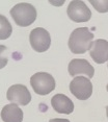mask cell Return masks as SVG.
Returning a JSON list of instances; mask_svg holds the SVG:
<instances>
[{"instance_id":"1","label":"cell","mask_w":108,"mask_h":122,"mask_svg":"<svg viewBox=\"0 0 108 122\" xmlns=\"http://www.w3.org/2000/svg\"><path fill=\"white\" fill-rule=\"evenodd\" d=\"M94 34L87 27H79L73 30L69 38V48L75 54H83L93 45Z\"/></svg>"},{"instance_id":"2","label":"cell","mask_w":108,"mask_h":122,"mask_svg":"<svg viewBox=\"0 0 108 122\" xmlns=\"http://www.w3.org/2000/svg\"><path fill=\"white\" fill-rule=\"evenodd\" d=\"M9 13L15 23L22 27L31 25L37 19V10L32 4L27 2H21L16 4Z\"/></svg>"},{"instance_id":"3","label":"cell","mask_w":108,"mask_h":122,"mask_svg":"<svg viewBox=\"0 0 108 122\" xmlns=\"http://www.w3.org/2000/svg\"><path fill=\"white\" fill-rule=\"evenodd\" d=\"M30 85L37 94L47 95L55 89V79L47 72H38L30 77Z\"/></svg>"},{"instance_id":"4","label":"cell","mask_w":108,"mask_h":122,"mask_svg":"<svg viewBox=\"0 0 108 122\" xmlns=\"http://www.w3.org/2000/svg\"><path fill=\"white\" fill-rule=\"evenodd\" d=\"M70 91L79 100H86L93 94V84L85 76H76L70 84Z\"/></svg>"},{"instance_id":"5","label":"cell","mask_w":108,"mask_h":122,"mask_svg":"<svg viewBox=\"0 0 108 122\" xmlns=\"http://www.w3.org/2000/svg\"><path fill=\"white\" fill-rule=\"evenodd\" d=\"M30 45L37 52H45L51 45L50 34L43 27H37L32 29L29 36Z\"/></svg>"},{"instance_id":"6","label":"cell","mask_w":108,"mask_h":122,"mask_svg":"<svg viewBox=\"0 0 108 122\" xmlns=\"http://www.w3.org/2000/svg\"><path fill=\"white\" fill-rule=\"evenodd\" d=\"M69 18L74 22H87L91 17V12L81 0H73L66 10Z\"/></svg>"},{"instance_id":"7","label":"cell","mask_w":108,"mask_h":122,"mask_svg":"<svg viewBox=\"0 0 108 122\" xmlns=\"http://www.w3.org/2000/svg\"><path fill=\"white\" fill-rule=\"evenodd\" d=\"M6 98L8 101L15 104L27 105L31 101V94L24 85H13L8 88L6 92Z\"/></svg>"},{"instance_id":"8","label":"cell","mask_w":108,"mask_h":122,"mask_svg":"<svg viewBox=\"0 0 108 122\" xmlns=\"http://www.w3.org/2000/svg\"><path fill=\"white\" fill-rule=\"evenodd\" d=\"M68 71L71 76H76L79 74H84L88 78L94 77L95 74V69L87 62V60L84 59H74L69 64Z\"/></svg>"},{"instance_id":"9","label":"cell","mask_w":108,"mask_h":122,"mask_svg":"<svg viewBox=\"0 0 108 122\" xmlns=\"http://www.w3.org/2000/svg\"><path fill=\"white\" fill-rule=\"evenodd\" d=\"M90 57L97 64H103L108 61V42L103 39H98L89 49Z\"/></svg>"},{"instance_id":"10","label":"cell","mask_w":108,"mask_h":122,"mask_svg":"<svg viewBox=\"0 0 108 122\" xmlns=\"http://www.w3.org/2000/svg\"><path fill=\"white\" fill-rule=\"evenodd\" d=\"M51 104L53 109L59 114H71L74 111L73 101L65 94H56L51 98Z\"/></svg>"},{"instance_id":"11","label":"cell","mask_w":108,"mask_h":122,"mask_svg":"<svg viewBox=\"0 0 108 122\" xmlns=\"http://www.w3.org/2000/svg\"><path fill=\"white\" fill-rule=\"evenodd\" d=\"M0 115L4 122H22L23 120V111L15 103L4 105Z\"/></svg>"},{"instance_id":"12","label":"cell","mask_w":108,"mask_h":122,"mask_svg":"<svg viewBox=\"0 0 108 122\" xmlns=\"http://www.w3.org/2000/svg\"><path fill=\"white\" fill-rule=\"evenodd\" d=\"M13 32V27L9 21L3 15H0V40H5L10 37Z\"/></svg>"},{"instance_id":"13","label":"cell","mask_w":108,"mask_h":122,"mask_svg":"<svg viewBox=\"0 0 108 122\" xmlns=\"http://www.w3.org/2000/svg\"><path fill=\"white\" fill-rule=\"evenodd\" d=\"M89 3L99 13L108 12V0H89Z\"/></svg>"},{"instance_id":"14","label":"cell","mask_w":108,"mask_h":122,"mask_svg":"<svg viewBox=\"0 0 108 122\" xmlns=\"http://www.w3.org/2000/svg\"><path fill=\"white\" fill-rule=\"evenodd\" d=\"M5 50H6V47L4 45H0V69L4 68L5 66L7 65V62H8V60L6 57L2 56V53H3Z\"/></svg>"},{"instance_id":"15","label":"cell","mask_w":108,"mask_h":122,"mask_svg":"<svg viewBox=\"0 0 108 122\" xmlns=\"http://www.w3.org/2000/svg\"><path fill=\"white\" fill-rule=\"evenodd\" d=\"M49 122H70V120L68 119H60V118H54V119H51Z\"/></svg>"},{"instance_id":"16","label":"cell","mask_w":108,"mask_h":122,"mask_svg":"<svg viewBox=\"0 0 108 122\" xmlns=\"http://www.w3.org/2000/svg\"><path fill=\"white\" fill-rule=\"evenodd\" d=\"M106 116H107V118H108V105L106 107Z\"/></svg>"},{"instance_id":"17","label":"cell","mask_w":108,"mask_h":122,"mask_svg":"<svg viewBox=\"0 0 108 122\" xmlns=\"http://www.w3.org/2000/svg\"><path fill=\"white\" fill-rule=\"evenodd\" d=\"M107 92H108V84H107Z\"/></svg>"},{"instance_id":"18","label":"cell","mask_w":108,"mask_h":122,"mask_svg":"<svg viewBox=\"0 0 108 122\" xmlns=\"http://www.w3.org/2000/svg\"><path fill=\"white\" fill-rule=\"evenodd\" d=\"M107 67H108V66H107Z\"/></svg>"}]
</instances>
